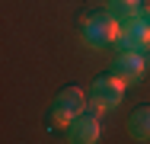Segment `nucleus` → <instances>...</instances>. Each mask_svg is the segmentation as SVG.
Instances as JSON below:
<instances>
[{"mask_svg": "<svg viewBox=\"0 0 150 144\" xmlns=\"http://www.w3.org/2000/svg\"><path fill=\"white\" fill-rule=\"evenodd\" d=\"M83 42L93 45V48H102V45H112L115 38H118V19L109 13V10H99V13H90L86 19H83Z\"/></svg>", "mask_w": 150, "mask_h": 144, "instance_id": "1", "label": "nucleus"}, {"mask_svg": "<svg viewBox=\"0 0 150 144\" xmlns=\"http://www.w3.org/2000/svg\"><path fill=\"white\" fill-rule=\"evenodd\" d=\"M125 80H121L118 74H105V77H99L90 90V109H99V112H109V109H115L121 99H125Z\"/></svg>", "mask_w": 150, "mask_h": 144, "instance_id": "2", "label": "nucleus"}, {"mask_svg": "<svg viewBox=\"0 0 150 144\" xmlns=\"http://www.w3.org/2000/svg\"><path fill=\"white\" fill-rule=\"evenodd\" d=\"M83 109H86L83 90H80V86H64L58 96H54V103H51V122L61 125V128H67Z\"/></svg>", "mask_w": 150, "mask_h": 144, "instance_id": "3", "label": "nucleus"}, {"mask_svg": "<svg viewBox=\"0 0 150 144\" xmlns=\"http://www.w3.org/2000/svg\"><path fill=\"white\" fill-rule=\"evenodd\" d=\"M99 118H102V112L86 106L83 112L67 125V141H70V144H96V141H99V135H102Z\"/></svg>", "mask_w": 150, "mask_h": 144, "instance_id": "4", "label": "nucleus"}, {"mask_svg": "<svg viewBox=\"0 0 150 144\" xmlns=\"http://www.w3.org/2000/svg\"><path fill=\"white\" fill-rule=\"evenodd\" d=\"M115 74H118L125 83H141L144 77V55H134V51H121L115 58Z\"/></svg>", "mask_w": 150, "mask_h": 144, "instance_id": "5", "label": "nucleus"}, {"mask_svg": "<svg viewBox=\"0 0 150 144\" xmlns=\"http://www.w3.org/2000/svg\"><path fill=\"white\" fill-rule=\"evenodd\" d=\"M128 135L134 141H150V106H141V109L131 112V118H128Z\"/></svg>", "mask_w": 150, "mask_h": 144, "instance_id": "6", "label": "nucleus"}, {"mask_svg": "<svg viewBox=\"0 0 150 144\" xmlns=\"http://www.w3.org/2000/svg\"><path fill=\"white\" fill-rule=\"evenodd\" d=\"M141 6H144L141 0H109V6H105V10L118 19V26H121V23H128L131 16H137V13H141Z\"/></svg>", "mask_w": 150, "mask_h": 144, "instance_id": "7", "label": "nucleus"}]
</instances>
